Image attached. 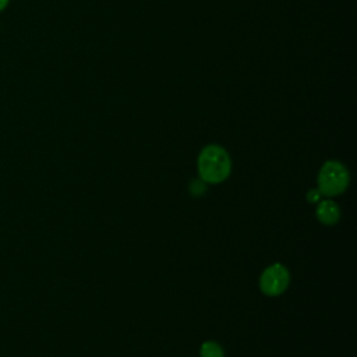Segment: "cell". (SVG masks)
Here are the masks:
<instances>
[{"label": "cell", "instance_id": "cell-1", "mask_svg": "<svg viewBox=\"0 0 357 357\" xmlns=\"http://www.w3.org/2000/svg\"><path fill=\"white\" fill-rule=\"evenodd\" d=\"M197 169L199 178L208 184L225 181L231 172V160L227 151L216 144L206 145L198 155Z\"/></svg>", "mask_w": 357, "mask_h": 357}, {"label": "cell", "instance_id": "cell-7", "mask_svg": "<svg viewBox=\"0 0 357 357\" xmlns=\"http://www.w3.org/2000/svg\"><path fill=\"white\" fill-rule=\"evenodd\" d=\"M321 192L318 191V188L317 190H310L308 192H307V201L310 202V204H315V202H318L319 199H321Z\"/></svg>", "mask_w": 357, "mask_h": 357}, {"label": "cell", "instance_id": "cell-2", "mask_svg": "<svg viewBox=\"0 0 357 357\" xmlns=\"http://www.w3.org/2000/svg\"><path fill=\"white\" fill-rule=\"evenodd\" d=\"M350 183L349 170L339 160H326L317 177L318 191L325 197H336L346 191Z\"/></svg>", "mask_w": 357, "mask_h": 357}, {"label": "cell", "instance_id": "cell-4", "mask_svg": "<svg viewBox=\"0 0 357 357\" xmlns=\"http://www.w3.org/2000/svg\"><path fill=\"white\" fill-rule=\"evenodd\" d=\"M315 215L318 220L324 225H335L340 218V209L337 204L331 199H324L318 204Z\"/></svg>", "mask_w": 357, "mask_h": 357}, {"label": "cell", "instance_id": "cell-8", "mask_svg": "<svg viewBox=\"0 0 357 357\" xmlns=\"http://www.w3.org/2000/svg\"><path fill=\"white\" fill-rule=\"evenodd\" d=\"M8 4V0H0V11Z\"/></svg>", "mask_w": 357, "mask_h": 357}, {"label": "cell", "instance_id": "cell-6", "mask_svg": "<svg viewBox=\"0 0 357 357\" xmlns=\"http://www.w3.org/2000/svg\"><path fill=\"white\" fill-rule=\"evenodd\" d=\"M190 191H191L195 197L204 194V191H205V183H204L201 178H199V180H194V181L190 184Z\"/></svg>", "mask_w": 357, "mask_h": 357}, {"label": "cell", "instance_id": "cell-3", "mask_svg": "<svg viewBox=\"0 0 357 357\" xmlns=\"http://www.w3.org/2000/svg\"><path fill=\"white\" fill-rule=\"evenodd\" d=\"M289 283H290L289 269L279 262H275L268 268H265L259 276L261 291L271 297L280 296L283 291H286V289L289 287Z\"/></svg>", "mask_w": 357, "mask_h": 357}, {"label": "cell", "instance_id": "cell-5", "mask_svg": "<svg viewBox=\"0 0 357 357\" xmlns=\"http://www.w3.org/2000/svg\"><path fill=\"white\" fill-rule=\"evenodd\" d=\"M199 357H225V351L219 343L206 340L199 347Z\"/></svg>", "mask_w": 357, "mask_h": 357}]
</instances>
